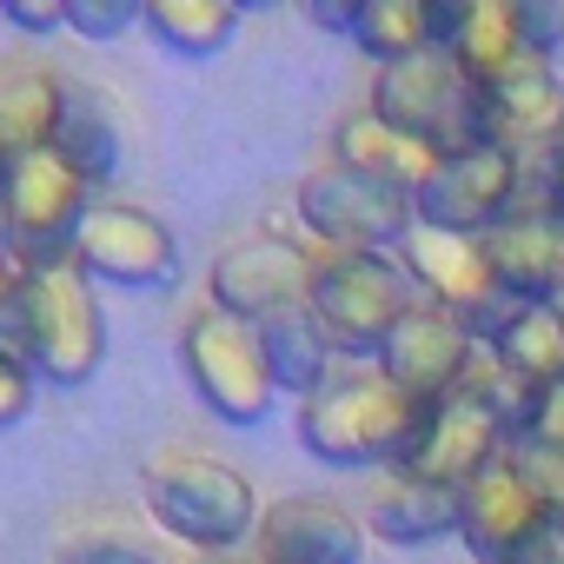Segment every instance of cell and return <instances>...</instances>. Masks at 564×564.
<instances>
[{
  "instance_id": "3",
  "label": "cell",
  "mask_w": 564,
  "mask_h": 564,
  "mask_svg": "<svg viewBox=\"0 0 564 564\" xmlns=\"http://www.w3.org/2000/svg\"><path fill=\"white\" fill-rule=\"evenodd\" d=\"M140 498L160 531L180 538V551H239L259 531V498L252 478H239L226 458L206 452H166L147 465Z\"/></svg>"
},
{
  "instance_id": "31",
  "label": "cell",
  "mask_w": 564,
  "mask_h": 564,
  "mask_svg": "<svg viewBox=\"0 0 564 564\" xmlns=\"http://www.w3.org/2000/svg\"><path fill=\"white\" fill-rule=\"evenodd\" d=\"M505 458L524 471V485L557 511V524H564V458L557 452H538V445H505Z\"/></svg>"
},
{
  "instance_id": "24",
  "label": "cell",
  "mask_w": 564,
  "mask_h": 564,
  "mask_svg": "<svg viewBox=\"0 0 564 564\" xmlns=\"http://www.w3.org/2000/svg\"><path fill=\"white\" fill-rule=\"evenodd\" d=\"M252 339H259V359H265L272 386L293 392V399H313L339 372V352H333L326 326L313 319V306H279V313H265L252 326Z\"/></svg>"
},
{
  "instance_id": "4",
  "label": "cell",
  "mask_w": 564,
  "mask_h": 564,
  "mask_svg": "<svg viewBox=\"0 0 564 564\" xmlns=\"http://www.w3.org/2000/svg\"><path fill=\"white\" fill-rule=\"evenodd\" d=\"M306 306L326 326L339 366H379L386 339L419 306V293L405 286L399 259H379V252H313Z\"/></svg>"
},
{
  "instance_id": "11",
  "label": "cell",
  "mask_w": 564,
  "mask_h": 564,
  "mask_svg": "<svg viewBox=\"0 0 564 564\" xmlns=\"http://www.w3.org/2000/svg\"><path fill=\"white\" fill-rule=\"evenodd\" d=\"M458 544L478 564H531L564 538H557V511L524 485L511 458H498L458 491Z\"/></svg>"
},
{
  "instance_id": "1",
  "label": "cell",
  "mask_w": 564,
  "mask_h": 564,
  "mask_svg": "<svg viewBox=\"0 0 564 564\" xmlns=\"http://www.w3.org/2000/svg\"><path fill=\"white\" fill-rule=\"evenodd\" d=\"M0 346L41 386H87L107 359V319L94 300V279L74 259L21 265L14 300L0 313Z\"/></svg>"
},
{
  "instance_id": "10",
  "label": "cell",
  "mask_w": 564,
  "mask_h": 564,
  "mask_svg": "<svg viewBox=\"0 0 564 564\" xmlns=\"http://www.w3.org/2000/svg\"><path fill=\"white\" fill-rule=\"evenodd\" d=\"M180 366H186V386L193 399L226 419V425H265L272 405H279V386L259 359V339L252 326L226 319V313H193L186 333H180Z\"/></svg>"
},
{
  "instance_id": "23",
  "label": "cell",
  "mask_w": 564,
  "mask_h": 564,
  "mask_svg": "<svg viewBox=\"0 0 564 564\" xmlns=\"http://www.w3.org/2000/svg\"><path fill=\"white\" fill-rule=\"evenodd\" d=\"M366 524L386 538V544H438V538H458V491L452 485H432L419 471H386L366 498Z\"/></svg>"
},
{
  "instance_id": "18",
  "label": "cell",
  "mask_w": 564,
  "mask_h": 564,
  "mask_svg": "<svg viewBox=\"0 0 564 564\" xmlns=\"http://www.w3.org/2000/svg\"><path fill=\"white\" fill-rule=\"evenodd\" d=\"M252 564H366V524L333 498H279L259 511Z\"/></svg>"
},
{
  "instance_id": "36",
  "label": "cell",
  "mask_w": 564,
  "mask_h": 564,
  "mask_svg": "<svg viewBox=\"0 0 564 564\" xmlns=\"http://www.w3.org/2000/svg\"><path fill=\"white\" fill-rule=\"evenodd\" d=\"M544 193H551V206H557V219H564V140H557V153L544 160Z\"/></svg>"
},
{
  "instance_id": "35",
  "label": "cell",
  "mask_w": 564,
  "mask_h": 564,
  "mask_svg": "<svg viewBox=\"0 0 564 564\" xmlns=\"http://www.w3.org/2000/svg\"><path fill=\"white\" fill-rule=\"evenodd\" d=\"M359 8H366V0H346V8H333V0H306V21H313V28H326V34H346V41H352Z\"/></svg>"
},
{
  "instance_id": "13",
  "label": "cell",
  "mask_w": 564,
  "mask_h": 564,
  "mask_svg": "<svg viewBox=\"0 0 564 564\" xmlns=\"http://www.w3.org/2000/svg\"><path fill=\"white\" fill-rule=\"evenodd\" d=\"M518 199H524V160H511L498 147H471V153L438 160V173L419 186L412 213H419V226L485 239L491 226H505L518 213Z\"/></svg>"
},
{
  "instance_id": "39",
  "label": "cell",
  "mask_w": 564,
  "mask_h": 564,
  "mask_svg": "<svg viewBox=\"0 0 564 564\" xmlns=\"http://www.w3.org/2000/svg\"><path fill=\"white\" fill-rule=\"evenodd\" d=\"M531 564H564V544H551L544 557H531Z\"/></svg>"
},
{
  "instance_id": "30",
  "label": "cell",
  "mask_w": 564,
  "mask_h": 564,
  "mask_svg": "<svg viewBox=\"0 0 564 564\" xmlns=\"http://www.w3.org/2000/svg\"><path fill=\"white\" fill-rule=\"evenodd\" d=\"M127 28H140L133 0H67V34L80 41H120Z\"/></svg>"
},
{
  "instance_id": "16",
  "label": "cell",
  "mask_w": 564,
  "mask_h": 564,
  "mask_svg": "<svg viewBox=\"0 0 564 564\" xmlns=\"http://www.w3.org/2000/svg\"><path fill=\"white\" fill-rule=\"evenodd\" d=\"M306 279H313V252H300L293 239L259 232V239H239L213 259L206 293H213V313L259 326L279 306H306Z\"/></svg>"
},
{
  "instance_id": "8",
  "label": "cell",
  "mask_w": 564,
  "mask_h": 564,
  "mask_svg": "<svg viewBox=\"0 0 564 564\" xmlns=\"http://www.w3.org/2000/svg\"><path fill=\"white\" fill-rule=\"evenodd\" d=\"M300 226L319 239V252H379V259H392L405 246V232L419 226V213H412L405 193L326 160L300 180Z\"/></svg>"
},
{
  "instance_id": "17",
  "label": "cell",
  "mask_w": 564,
  "mask_h": 564,
  "mask_svg": "<svg viewBox=\"0 0 564 564\" xmlns=\"http://www.w3.org/2000/svg\"><path fill=\"white\" fill-rule=\"evenodd\" d=\"M485 359V346L452 319V313H438V306H412L405 319H399V333L386 339V352H379V372L405 392V399H419V405H438L445 392H458L465 386V372Z\"/></svg>"
},
{
  "instance_id": "38",
  "label": "cell",
  "mask_w": 564,
  "mask_h": 564,
  "mask_svg": "<svg viewBox=\"0 0 564 564\" xmlns=\"http://www.w3.org/2000/svg\"><path fill=\"white\" fill-rule=\"evenodd\" d=\"M166 564H239V551H180Z\"/></svg>"
},
{
  "instance_id": "28",
  "label": "cell",
  "mask_w": 564,
  "mask_h": 564,
  "mask_svg": "<svg viewBox=\"0 0 564 564\" xmlns=\"http://www.w3.org/2000/svg\"><path fill=\"white\" fill-rule=\"evenodd\" d=\"M54 564H166V557L133 531H67L54 544Z\"/></svg>"
},
{
  "instance_id": "14",
  "label": "cell",
  "mask_w": 564,
  "mask_h": 564,
  "mask_svg": "<svg viewBox=\"0 0 564 564\" xmlns=\"http://www.w3.org/2000/svg\"><path fill=\"white\" fill-rule=\"evenodd\" d=\"M485 265L498 279V293L531 313V306H564V219L544 193V173H538V193L518 199V213L505 226H491L485 239Z\"/></svg>"
},
{
  "instance_id": "20",
  "label": "cell",
  "mask_w": 564,
  "mask_h": 564,
  "mask_svg": "<svg viewBox=\"0 0 564 564\" xmlns=\"http://www.w3.org/2000/svg\"><path fill=\"white\" fill-rule=\"evenodd\" d=\"M47 153L67 166V173H80L94 193L120 173V153H127V133H120V113H113V100L94 87V80H61V120H54V140H47Z\"/></svg>"
},
{
  "instance_id": "40",
  "label": "cell",
  "mask_w": 564,
  "mask_h": 564,
  "mask_svg": "<svg viewBox=\"0 0 564 564\" xmlns=\"http://www.w3.org/2000/svg\"><path fill=\"white\" fill-rule=\"evenodd\" d=\"M557 538H564V524H557Z\"/></svg>"
},
{
  "instance_id": "6",
  "label": "cell",
  "mask_w": 564,
  "mask_h": 564,
  "mask_svg": "<svg viewBox=\"0 0 564 564\" xmlns=\"http://www.w3.org/2000/svg\"><path fill=\"white\" fill-rule=\"evenodd\" d=\"M505 445H511V399H505V386H498V366L478 359V366L465 372V386L445 392V399L425 412V438H419V452H412L399 471H419V478H432V485L465 491L478 471H491V465L505 458Z\"/></svg>"
},
{
  "instance_id": "22",
  "label": "cell",
  "mask_w": 564,
  "mask_h": 564,
  "mask_svg": "<svg viewBox=\"0 0 564 564\" xmlns=\"http://www.w3.org/2000/svg\"><path fill=\"white\" fill-rule=\"evenodd\" d=\"M61 80L41 61H0V180H8L21 160L47 153L54 120H61Z\"/></svg>"
},
{
  "instance_id": "15",
  "label": "cell",
  "mask_w": 564,
  "mask_h": 564,
  "mask_svg": "<svg viewBox=\"0 0 564 564\" xmlns=\"http://www.w3.org/2000/svg\"><path fill=\"white\" fill-rule=\"evenodd\" d=\"M478 140L511 160H551L564 140V80L551 61H518L491 87H478Z\"/></svg>"
},
{
  "instance_id": "27",
  "label": "cell",
  "mask_w": 564,
  "mask_h": 564,
  "mask_svg": "<svg viewBox=\"0 0 564 564\" xmlns=\"http://www.w3.org/2000/svg\"><path fill=\"white\" fill-rule=\"evenodd\" d=\"M352 47L372 61V67H399L412 54L432 47V14L425 0H366L359 8V28H352Z\"/></svg>"
},
{
  "instance_id": "19",
  "label": "cell",
  "mask_w": 564,
  "mask_h": 564,
  "mask_svg": "<svg viewBox=\"0 0 564 564\" xmlns=\"http://www.w3.org/2000/svg\"><path fill=\"white\" fill-rule=\"evenodd\" d=\"M432 14V47L452 54L471 87H491L498 74H511L524 54V34H518V0H425Z\"/></svg>"
},
{
  "instance_id": "7",
  "label": "cell",
  "mask_w": 564,
  "mask_h": 564,
  "mask_svg": "<svg viewBox=\"0 0 564 564\" xmlns=\"http://www.w3.org/2000/svg\"><path fill=\"white\" fill-rule=\"evenodd\" d=\"M392 259H399V272H405V286H412L425 306L452 313L478 346H491V339L518 319V306L498 293V279H491V265H485V246L465 239V232L412 226Z\"/></svg>"
},
{
  "instance_id": "33",
  "label": "cell",
  "mask_w": 564,
  "mask_h": 564,
  "mask_svg": "<svg viewBox=\"0 0 564 564\" xmlns=\"http://www.w3.org/2000/svg\"><path fill=\"white\" fill-rule=\"evenodd\" d=\"M34 392H41V379L8 352V346H0V432H8V425H21L28 412H34Z\"/></svg>"
},
{
  "instance_id": "9",
  "label": "cell",
  "mask_w": 564,
  "mask_h": 564,
  "mask_svg": "<svg viewBox=\"0 0 564 564\" xmlns=\"http://www.w3.org/2000/svg\"><path fill=\"white\" fill-rule=\"evenodd\" d=\"M94 206L100 199L80 173H67L54 153H34L0 180V246L14 265H54L74 252Z\"/></svg>"
},
{
  "instance_id": "12",
  "label": "cell",
  "mask_w": 564,
  "mask_h": 564,
  "mask_svg": "<svg viewBox=\"0 0 564 564\" xmlns=\"http://www.w3.org/2000/svg\"><path fill=\"white\" fill-rule=\"evenodd\" d=\"M94 286H120V293H160L180 279V239L160 213L127 206V199H100L67 252Z\"/></svg>"
},
{
  "instance_id": "32",
  "label": "cell",
  "mask_w": 564,
  "mask_h": 564,
  "mask_svg": "<svg viewBox=\"0 0 564 564\" xmlns=\"http://www.w3.org/2000/svg\"><path fill=\"white\" fill-rule=\"evenodd\" d=\"M518 34H524L531 61H551L564 47V8H551V0H518Z\"/></svg>"
},
{
  "instance_id": "5",
  "label": "cell",
  "mask_w": 564,
  "mask_h": 564,
  "mask_svg": "<svg viewBox=\"0 0 564 564\" xmlns=\"http://www.w3.org/2000/svg\"><path fill=\"white\" fill-rule=\"evenodd\" d=\"M366 107H372L386 127H399V133H412L419 147H432L438 160L485 147V140H478V87H471V74H465L452 54H438V47H425V54H412V61H399V67H379Z\"/></svg>"
},
{
  "instance_id": "25",
  "label": "cell",
  "mask_w": 564,
  "mask_h": 564,
  "mask_svg": "<svg viewBox=\"0 0 564 564\" xmlns=\"http://www.w3.org/2000/svg\"><path fill=\"white\" fill-rule=\"evenodd\" d=\"M485 359L498 366V386H505V399H511V412H518L531 392H544V386L564 379V306H531V313H518V319L485 346Z\"/></svg>"
},
{
  "instance_id": "29",
  "label": "cell",
  "mask_w": 564,
  "mask_h": 564,
  "mask_svg": "<svg viewBox=\"0 0 564 564\" xmlns=\"http://www.w3.org/2000/svg\"><path fill=\"white\" fill-rule=\"evenodd\" d=\"M511 445H538V452H557L564 458V379L531 392L518 412H511Z\"/></svg>"
},
{
  "instance_id": "21",
  "label": "cell",
  "mask_w": 564,
  "mask_h": 564,
  "mask_svg": "<svg viewBox=\"0 0 564 564\" xmlns=\"http://www.w3.org/2000/svg\"><path fill=\"white\" fill-rule=\"evenodd\" d=\"M333 160L352 166V173H366V180H379V186H392V193H405V199H419V186L438 173V153L419 147L412 133L386 127L372 107H352L333 127Z\"/></svg>"
},
{
  "instance_id": "2",
  "label": "cell",
  "mask_w": 564,
  "mask_h": 564,
  "mask_svg": "<svg viewBox=\"0 0 564 564\" xmlns=\"http://www.w3.org/2000/svg\"><path fill=\"white\" fill-rule=\"evenodd\" d=\"M419 399H405L379 366H339L313 399H300V445L319 465H379L399 471L425 438Z\"/></svg>"
},
{
  "instance_id": "34",
  "label": "cell",
  "mask_w": 564,
  "mask_h": 564,
  "mask_svg": "<svg viewBox=\"0 0 564 564\" xmlns=\"http://www.w3.org/2000/svg\"><path fill=\"white\" fill-rule=\"evenodd\" d=\"M0 21L14 34H67V0H0Z\"/></svg>"
},
{
  "instance_id": "37",
  "label": "cell",
  "mask_w": 564,
  "mask_h": 564,
  "mask_svg": "<svg viewBox=\"0 0 564 564\" xmlns=\"http://www.w3.org/2000/svg\"><path fill=\"white\" fill-rule=\"evenodd\" d=\"M14 279H21V265L8 259V246H0V313H8V300H14Z\"/></svg>"
},
{
  "instance_id": "26",
  "label": "cell",
  "mask_w": 564,
  "mask_h": 564,
  "mask_svg": "<svg viewBox=\"0 0 564 564\" xmlns=\"http://www.w3.org/2000/svg\"><path fill=\"white\" fill-rule=\"evenodd\" d=\"M140 28L173 54V61H213L239 34V8L226 0H147Z\"/></svg>"
}]
</instances>
